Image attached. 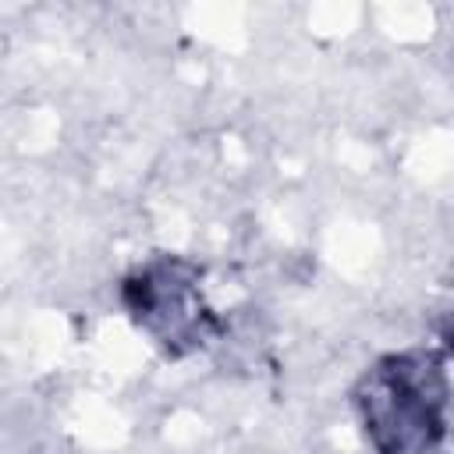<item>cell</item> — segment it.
I'll return each mask as SVG.
<instances>
[{"label":"cell","instance_id":"2","mask_svg":"<svg viewBox=\"0 0 454 454\" xmlns=\"http://www.w3.org/2000/svg\"><path fill=\"white\" fill-rule=\"evenodd\" d=\"M121 305L128 319L167 355L188 358L227 330L209 301L206 270L184 255H149L121 280Z\"/></svg>","mask_w":454,"mask_h":454},{"label":"cell","instance_id":"3","mask_svg":"<svg viewBox=\"0 0 454 454\" xmlns=\"http://www.w3.org/2000/svg\"><path fill=\"white\" fill-rule=\"evenodd\" d=\"M436 337H440V351L447 358H454V298H450V305L436 319Z\"/></svg>","mask_w":454,"mask_h":454},{"label":"cell","instance_id":"1","mask_svg":"<svg viewBox=\"0 0 454 454\" xmlns=\"http://www.w3.org/2000/svg\"><path fill=\"white\" fill-rule=\"evenodd\" d=\"M351 408L372 454H436L454 408L447 355L440 348L380 355L355 380Z\"/></svg>","mask_w":454,"mask_h":454}]
</instances>
